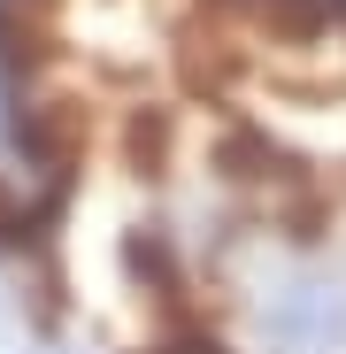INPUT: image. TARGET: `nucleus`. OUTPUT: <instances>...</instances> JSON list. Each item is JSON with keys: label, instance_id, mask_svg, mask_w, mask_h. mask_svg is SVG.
<instances>
[{"label": "nucleus", "instance_id": "1", "mask_svg": "<svg viewBox=\"0 0 346 354\" xmlns=\"http://www.w3.org/2000/svg\"><path fill=\"white\" fill-rule=\"evenodd\" d=\"M262 324L293 354H331V346H346V285L338 277H293V285H277Z\"/></svg>", "mask_w": 346, "mask_h": 354}]
</instances>
